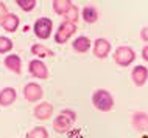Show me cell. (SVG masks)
<instances>
[{
    "label": "cell",
    "instance_id": "cell-10",
    "mask_svg": "<svg viewBox=\"0 0 148 138\" xmlns=\"http://www.w3.org/2000/svg\"><path fill=\"white\" fill-rule=\"evenodd\" d=\"M5 67L10 72H13L16 74H21L22 72V61L17 54H10L5 57Z\"/></svg>",
    "mask_w": 148,
    "mask_h": 138
},
{
    "label": "cell",
    "instance_id": "cell-18",
    "mask_svg": "<svg viewBox=\"0 0 148 138\" xmlns=\"http://www.w3.org/2000/svg\"><path fill=\"white\" fill-rule=\"evenodd\" d=\"M31 53L36 54V56H41V57H45V56H51V51L47 48V47H44L41 44H34L33 47H31Z\"/></svg>",
    "mask_w": 148,
    "mask_h": 138
},
{
    "label": "cell",
    "instance_id": "cell-19",
    "mask_svg": "<svg viewBox=\"0 0 148 138\" xmlns=\"http://www.w3.org/2000/svg\"><path fill=\"white\" fill-rule=\"evenodd\" d=\"M64 17H66L67 23H75V22L78 20V8L75 6V5H72L69 8V11L64 14Z\"/></svg>",
    "mask_w": 148,
    "mask_h": 138
},
{
    "label": "cell",
    "instance_id": "cell-20",
    "mask_svg": "<svg viewBox=\"0 0 148 138\" xmlns=\"http://www.w3.org/2000/svg\"><path fill=\"white\" fill-rule=\"evenodd\" d=\"M27 138H49V133L44 127H34L28 132Z\"/></svg>",
    "mask_w": 148,
    "mask_h": 138
},
{
    "label": "cell",
    "instance_id": "cell-8",
    "mask_svg": "<svg viewBox=\"0 0 148 138\" xmlns=\"http://www.w3.org/2000/svg\"><path fill=\"white\" fill-rule=\"evenodd\" d=\"M109 51H111V44L106 41L105 37H100V39L95 41V44H94V54L97 57L105 59L108 54H109Z\"/></svg>",
    "mask_w": 148,
    "mask_h": 138
},
{
    "label": "cell",
    "instance_id": "cell-25",
    "mask_svg": "<svg viewBox=\"0 0 148 138\" xmlns=\"http://www.w3.org/2000/svg\"><path fill=\"white\" fill-rule=\"evenodd\" d=\"M142 56L145 61H148V45L147 47H143V50H142Z\"/></svg>",
    "mask_w": 148,
    "mask_h": 138
},
{
    "label": "cell",
    "instance_id": "cell-21",
    "mask_svg": "<svg viewBox=\"0 0 148 138\" xmlns=\"http://www.w3.org/2000/svg\"><path fill=\"white\" fill-rule=\"evenodd\" d=\"M13 50V41L5 36H0V53H8Z\"/></svg>",
    "mask_w": 148,
    "mask_h": 138
},
{
    "label": "cell",
    "instance_id": "cell-3",
    "mask_svg": "<svg viewBox=\"0 0 148 138\" xmlns=\"http://www.w3.org/2000/svg\"><path fill=\"white\" fill-rule=\"evenodd\" d=\"M134 59H136V54H134V51L131 47L122 45V47H119L114 53V61L117 62L120 67H128L130 64L134 62Z\"/></svg>",
    "mask_w": 148,
    "mask_h": 138
},
{
    "label": "cell",
    "instance_id": "cell-2",
    "mask_svg": "<svg viewBox=\"0 0 148 138\" xmlns=\"http://www.w3.org/2000/svg\"><path fill=\"white\" fill-rule=\"evenodd\" d=\"M92 104L97 110H101V112H108L114 107V98L112 95L106 90H97L92 95Z\"/></svg>",
    "mask_w": 148,
    "mask_h": 138
},
{
    "label": "cell",
    "instance_id": "cell-5",
    "mask_svg": "<svg viewBox=\"0 0 148 138\" xmlns=\"http://www.w3.org/2000/svg\"><path fill=\"white\" fill-rule=\"evenodd\" d=\"M75 31H77V25L75 23H62L61 26H59V30L56 31V34H55V42L56 44H64V42H67L70 39L72 34H75Z\"/></svg>",
    "mask_w": 148,
    "mask_h": 138
},
{
    "label": "cell",
    "instance_id": "cell-23",
    "mask_svg": "<svg viewBox=\"0 0 148 138\" xmlns=\"http://www.w3.org/2000/svg\"><path fill=\"white\" fill-rule=\"evenodd\" d=\"M6 16H8L6 5H5V3H2V2H0V23H2V20L6 17Z\"/></svg>",
    "mask_w": 148,
    "mask_h": 138
},
{
    "label": "cell",
    "instance_id": "cell-1",
    "mask_svg": "<svg viewBox=\"0 0 148 138\" xmlns=\"http://www.w3.org/2000/svg\"><path fill=\"white\" fill-rule=\"evenodd\" d=\"M75 120H77V113H75L73 110L66 109L61 112V115H58L53 120V129L59 133H64L72 127V123H73Z\"/></svg>",
    "mask_w": 148,
    "mask_h": 138
},
{
    "label": "cell",
    "instance_id": "cell-6",
    "mask_svg": "<svg viewBox=\"0 0 148 138\" xmlns=\"http://www.w3.org/2000/svg\"><path fill=\"white\" fill-rule=\"evenodd\" d=\"M23 96H25L27 101L30 102H36L42 98V87L36 82H28L23 89Z\"/></svg>",
    "mask_w": 148,
    "mask_h": 138
},
{
    "label": "cell",
    "instance_id": "cell-22",
    "mask_svg": "<svg viewBox=\"0 0 148 138\" xmlns=\"http://www.w3.org/2000/svg\"><path fill=\"white\" fill-rule=\"evenodd\" d=\"M17 5L23 11H31L36 6V0H17Z\"/></svg>",
    "mask_w": 148,
    "mask_h": 138
},
{
    "label": "cell",
    "instance_id": "cell-15",
    "mask_svg": "<svg viewBox=\"0 0 148 138\" xmlns=\"http://www.w3.org/2000/svg\"><path fill=\"white\" fill-rule=\"evenodd\" d=\"M90 48V39L86 36H79L75 39L73 42V50L78 51V53H86L87 50Z\"/></svg>",
    "mask_w": 148,
    "mask_h": 138
},
{
    "label": "cell",
    "instance_id": "cell-11",
    "mask_svg": "<svg viewBox=\"0 0 148 138\" xmlns=\"http://www.w3.org/2000/svg\"><path fill=\"white\" fill-rule=\"evenodd\" d=\"M53 113V106L50 102H41L34 107V115L39 120H49Z\"/></svg>",
    "mask_w": 148,
    "mask_h": 138
},
{
    "label": "cell",
    "instance_id": "cell-16",
    "mask_svg": "<svg viewBox=\"0 0 148 138\" xmlns=\"http://www.w3.org/2000/svg\"><path fill=\"white\" fill-rule=\"evenodd\" d=\"M72 6V2L70 0H55L53 2V11L56 14H61L64 16L69 11V8Z\"/></svg>",
    "mask_w": 148,
    "mask_h": 138
},
{
    "label": "cell",
    "instance_id": "cell-12",
    "mask_svg": "<svg viewBox=\"0 0 148 138\" xmlns=\"http://www.w3.org/2000/svg\"><path fill=\"white\" fill-rule=\"evenodd\" d=\"M133 126L137 131H148V115L145 112H136L133 115Z\"/></svg>",
    "mask_w": 148,
    "mask_h": 138
},
{
    "label": "cell",
    "instance_id": "cell-17",
    "mask_svg": "<svg viewBox=\"0 0 148 138\" xmlns=\"http://www.w3.org/2000/svg\"><path fill=\"white\" fill-rule=\"evenodd\" d=\"M83 19L87 23H95L98 20V11L95 9L94 6H86L83 9Z\"/></svg>",
    "mask_w": 148,
    "mask_h": 138
},
{
    "label": "cell",
    "instance_id": "cell-13",
    "mask_svg": "<svg viewBox=\"0 0 148 138\" xmlns=\"http://www.w3.org/2000/svg\"><path fill=\"white\" fill-rule=\"evenodd\" d=\"M16 96H17V93H16V90L13 87L3 89L2 92H0V106H10V104H13V102L16 101Z\"/></svg>",
    "mask_w": 148,
    "mask_h": 138
},
{
    "label": "cell",
    "instance_id": "cell-24",
    "mask_svg": "<svg viewBox=\"0 0 148 138\" xmlns=\"http://www.w3.org/2000/svg\"><path fill=\"white\" fill-rule=\"evenodd\" d=\"M140 37H142V41L148 42V26H143V28H142V31H140Z\"/></svg>",
    "mask_w": 148,
    "mask_h": 138
},
{
    "label": "cell",
    "instance_id": "cell-4",
    "mask_svg": "<svg viewBox=\"0 0 148 138\" xmlns=\"http://www.w3.org/2000/svg\"><path fill=\"white\" fill-rule=\"evenodd\" d=\"M51 26H53V23H51L50 19L41 17V19H38V20L34 22L33 30H34L36 36H38L39 39H49L50 33H51Z\"/></svg>",
    "mask_w": 148,
    "mask_h": 138
},
{
    "label": "cell",
    "instance_id": "cell-9",
    "mask_svg": "<svg viewBox=\"0 0 148 138\" xmlns=\"http://www.w3.org/2000/svg\"><path fill=\"white\" fill-rule=\"evenodd\" d=\"M131 78H133V82L137 85V87H142L148 79V70L143 65L134 67L133 72H131Z\"/></svg>",
    "mask_w": 148,
    "mask_h": 138
},
{
    "label": "cell",
    "instance_id": "cell-14",
    "mask_svg": "<svg viewBox=\"0 0 148 138\" xmlns=\"http://www.w3.org/2000/svg\"><path fill=\"white\" fill-rule=\"evenodd\" d=\"M2 26L6 31H10V33H14V31L17 30V26H19V17L16 14H8L2 20Z\"/></svg>",
    "mask_w": 148,
    "mask_h": 138
},
{
    "label": "cell",
    "instance_id": "cell-7",
    "mask_svg": "<svg viewBox=\"0 0 148 138\" xmlns=\"http://www.w3.org/2000/svg\"><path fill=\"white\" fill-rule=\"evenodd\" d=\"M28 70H30L31 76L38 78V79H47V76H49V70H47L45 64L42 61H38V59H33L30 62Z\"/></svg>",
    "mask_w": 148,
    "mask_h": 138
}]
</instances>
